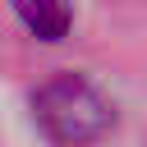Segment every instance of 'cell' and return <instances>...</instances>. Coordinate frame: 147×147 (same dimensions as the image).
<instances>
[{"label":"cell","mask_w":147,"mask_h":147,"mask_svg":"<svg viewBox=\"0 0 147 147\" xmlns=\"http://www.w3.org/2000/svg\"><path fill=\"white\" fill-rule=\"evenodd\" d=\"M32 119L55 147H92L115 129V106L92 78L55 74L32 92Z\"/></svg>","instance_id":"6da1fadb"},{"label":"cell","mask_w":147,"mask_h":147,"mask_svg":"<svg viewBox=\"0 0 147 147\" xmlns=\"http://www.w3.org/2000/svg\"><path fill=\"white\" fill-rule=\"evenodd\" d=\"M14 14L23 18V28L41 41H60L74 23V0H14Z\"/></svg>","instance_id":"7a4b0ae2"}]
</instances>
